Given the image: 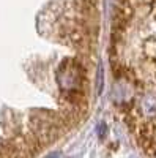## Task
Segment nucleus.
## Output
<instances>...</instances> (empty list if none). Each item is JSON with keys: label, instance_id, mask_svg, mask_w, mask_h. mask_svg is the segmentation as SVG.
<instances>
[{"label": "nucleus", "instance_id": "2", "mask_svg": "<svg viewBox=\"0 0 156 158\" xmlns=\"http://www.w3.org/2000/svg\"><path fill=\"white\" fill-rule=\"evenodd\" d=\"M88 2H90V0H88Z\"/></svg>", "mask_w": 156, "mask_h": 158}, {"label": "nucleus", "instance_id": "1", "mask_svg": "<svg viewBox=\"0 0 156 158\" xmlns=\"http://www.w3.org/2000/svg\"><path fill=\"white\" fill-rule=\"evenodd\" d=\"M46 158H58V153H50V155H47Z\"/></svg>", "mask_w": 156, "mask_h": 158}]
</instances>
